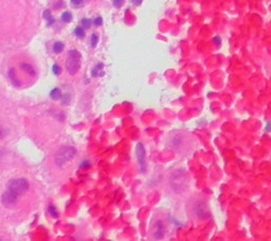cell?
I'll return each instance as SVG.
<instances>
[{"label": "cell", "instance_id": "484cf974", "mask_svg": "<svg viewBox=\"0 0 271 241\" xmlns=\"http://www.w3.org/2000/svg\"><path fill=\"white\" fill-rule=\"evenodd\" d=\"M131 2L134 3V6H140L142 3V0H131Z\"/></svg>", "mask_w": 271, "mask_h": 241}, {"label": "cell", "instance_id": "d6986e66", "mask_svg": "<svg viewBox=\"0 0 271 241\" xmlns=\"http://www.w3.org/2000/svg\"><path fill=\"white\" fill-rule=\"evenodd\" d=\"M90 43H91V47L92 48L96 47V45L99 43V36L96 35V34H92L90 37Z\"/></svg>", "mask_w": 271, "mask_h": 241}, {"label": "cell", "instance_id": "e0dca14e", "mask_svg": "<svg viewBox=\"0 0 271 241\" xmlns=\"http://www.w3.org/2000/svg\"><path fill=\"white\" fill-rule=\"evenodd\" d=\"M92 24H93V21L91 20V19H87V18L82 19V26L85 29H89V28L92 26Z\"/></svg>", "mask_w": 271, "mask_h": 241}, {"label": "cell", "instance_id": "ac0fdd59", "mask_svg": "<svg viewBox=\"0 0 271 241\" xmlns=\"http://www.w3.org/2000/svg\"><path fill=\"white\" fill-rule=\"evenodd\" d=\"M61 98L63 99V101H61L63 104H65V105L70 104V102H71V95L70 94H65L64 96H61Z\"/></svg>", "mask_w": 271, "mask_h": 241}, {"label": "cell", "instance_id": "44dd1931", "mask_svg": "<svg viewBox=\"0 0 271 241\" xmlns=\"http://www.w3.org/2000/svg\"><path fill=\"white\" fill-rule=\"evenodd\" d=\"M91 166V163L89 162V160H84V162H82V164L79 165V167L82 168V169H87V168H89Z\"/></svg>", "mask_w": 271, "mask_h": 241}, {"label": "cell", "instance_id": "5bb4252c", "mask_svg": "<svg viewBox=\"0 0 271 241\" xmlns=\"http://www.w3.org/2000/svg\"><path fill=\"white\" fill-rule=\"evenodd\" d=\"M64 50V44L61 41H56L55 44L53 45V51L55 53H59Z\"/></svg>", "mask_w": 271, "mask_h": 241}, {"label": "cell", "instance_id": "2e32d148", "mask_svg": "<svg viewBox=\"0 0 271 241\" xmlns=\"http://www.w3.org/2000/svg\"><path fill=\"white\" fill-rule=\"evenodd\" d=\"M61 20L64 21V22H70L72 20V14L70 12H68V11L64 12L61 14Z\"/></svg>", "mask_w": 271, "mask_h": 241}, {"label": "cell", "instance_id": "5b68a950", "mask_svg": "<svg viewBox=\"0 0 271 241\" xmlns=\"http://www.w3.org/2000/svg\"><path fill=\"white\" fill-rule=\"evenodd\" d=\"M136 156H137L138 162L140 164L141 171H145V149H144L141 142H138L137 146H136Z\"/></svg>", "mask_w": 271, "mask_h": 241}, {"label": "cell", "instance_id": "9a60e30c", "mask_svg": "<svg viewBox=\"0 0 271 241\" xmlns=\"http://www.w3.org/2000/svg\"><path fill=\"white\" fill-rule=\"evenodd\" d=\"M74 34H75L76 37L79 38H83L85 36V31L83 27H76L74 29Z\"/></svg>", "mask_w": 271, "mask_h": 241}, {"label": "cell", "instance_id": "8fae6325", "mask_svg": "<svg viewBox=\"0 0 271 241\" xmlns=\"http://www.w3.org/2000/svg\"><path fill=\"white\" fill-rule=\"evenodd\" d=\"M50 97H51V99H53V100H59V99H61V90H59V88H53L52 90L50 91Z\"/></svg>", "mask_w": 271, "mask_h": 241}, {"label": "cell", "instance_id": "4316f807", "mask_svg": "<svg viewBox=\"0 0 271 241\" xmlns=\"http://www.w3.org/2000/svg\"><path fill=\"white\" fill-rule=\"evenodd\" d=\"M266 129H267V131H268V132L270 131V123H269V122L267 123V128H266Z\"/></svg>", "mask_w": 271, "mask_h": 241}, {"label": "cell", "instance_id": "ba28073f", "mask_svg": "<svg viewBox=\"0 0 271 241\" xmlns=\"http://www.w3.org/2000/svg\"><path fill=\"white\" fill-rule=\"evenodd\" d=\"M103 68H104V64H102V63L96 64L95 66L92 68V70H91V76H102L103 74H104V72H103Z\"/></svg>", "mask_w": 271, "mask_h": 241}, {"label": "cell", "instance_id": "9c48e42d", "mask_svg": "<svg viewBox=\"0 0 271 241\" xmlns=\"http://www.w3.org/2000/svg\"><path fill=\"white\" fill-rule=\"evenodd\" d=\"M20 68L22 69L24 71H26V74H30V76H35V70H34V68L31 66L30 64H26V63H22V64H20Z\"/></svg>", "mask_w": 271, "mask_h": 241}, {"label": "cell", "instance_id": "277c9868", "mask_svg": "<svg viewBox=\"0 0 271 241\" xmlns=\"http://www.w3.org/2000/svg\"><path fill=\"white\" fill-rule=\"evenodd\" d=\"M1 201H2V204L6 206V208H13L15 205H16V201H17V195L15 193H13L11 190H6L3 192L2 198H1Z\"/></svg>", "mask_w": 271, "mask_h": 241}, {"label": "cell", "instance_id": "30bf717a", "mask_svg": "<svg viewBox=\"0 0 271 241\" xmlns=\"http://www.w3.org/2000/svg\"><path fill=\"white\" fill-rule=\"evenodd\" d=\"M42 16H44L45 19L48 21V26H50V25H52V24L55 22V19L52 17V15H51V11H50V10H46V11L44 12V14H42Z\"/></svg>", "mask_w": 271, "mask_h": 241}, {"label": "cell", "instance_id": "ffe728a7", "mask_svg": "<svg viewBox=\"0 0 271 241\" xmlns=\"http://www.w3.org/2000/svg\"><path fill=\"white\" fill-rule=\"evenodd\" d=\"M52 71H53V74H54L59 76V74L61 72V68L59 67L57 64H54V65H53V67H52Z\"/></svg>", "mask_w": 271, "mask_h": 241}, {"label": "cell", "instance_id": "3957f363", "mask_svg": "<svg viewBox=\"0 0 271 241\" xmlns=\"http://www.w3.org/2000/svg\"><path fill=\"white\" fill-rule=\"evenodd\" d=\"M29 182L24 179H12L11 182L9 183L8 185V189L11 190L13 193H15L16 195H21L24 194V192L28 191L29 189Z\"/></svg>", "mask_w": 271, "mask_h": 241}, {"label": "cell", "instance_id": "7a4b0ae2", "mask_svg": "<svg viewBox=\"0 0 271 241\" xmlns=\"http://www.w3.org/2000/svg\"><path fill=\"white\" fill-rule=\"evenodd\" d=\"M82 64V55L77 50L73 49L68 52L67 61H66V68L70 74H75L81 68Z\"/></svg>", "mask_w": 271, "mask_h": 241}, {"label": "cell", "instance_id": "52a82bcc", "mask_svg": "<svg viewBox=\"0 0 271 241\" xmlns=\"http://www.w3.org/2000/svg\"><path fill=\"white\" fill-rule=\"evenodd\" d=\"M195 212H196V215L198 216L200 219H206V218L209 217V210H208V207L207 205L204 203H202V202H200V203H198L197 205L195 206Z\"/></svg>", "mask_w": 271, "mask_h": 241}, {"label": "cell", "instance_id": "8992f818", "mask_svg": "<svg viewBox=\"0 0 271 241\" xmlns=\"http://www.w3.org/2000/svg\"><path fill=\"white\" fill-rule=\"evenodd\" d=\"M165 233L164 229V225L162 223V221H157L154 224V229H153V235H154L155 239H162Z\"/></svg>", "mask_w": 271, "mask_h": 241}, {"label": "cell", "instance_id": "4fadbf2b", "mask_svg": "<svg viewBox=\"0 0 271 241\" xmlns=\"http://www.w3.org/2000/svg\"><path fill=\"white\" fill-rule=\"evenodd\" d=\"M48 212H49L50 216H51L52 218H54V219L59 218V212H57L56 207L54 205H50L49 207H48Z\"/></svg>", "mask_w": 271, "mask_h": 241}, {"label": "cell", "instance_id": "603a6c76", "mask_svg": "<svg viewBox=\"0 0 271 241\" xmlns=\"http://www.w3.org/2000/svg\"><path fill=\"white\" fill-rule=\"evenodd\" d=\"M71 3H72V6H82L83 2H84V0H70Z\"/></svg>", "mask_w": 271, "mask_h": 241}, {"label": "cell", "instance_id": "83f0119b", "mask_svg": "<svg viewBox=\"0 0 271 241\" xmlns=\"http://www.w3.org/2000/svg\"><path fill=\"white\" fill-rule=\"evenodd\" d=\"M2 137V131H1V129H0V138Z\"/></svg>", "mask_w": 271, "mask_h": 241}, {"label": "cell", "instance_id": "6da1fadb", "mask_svg": "<svg viewBox=\"0 0 271 241\" xmlns=\"http://www.w3.org/2000/svg\"><path fill=\"white\" fill-rule=\"evenodd\" d=\"M76 155V149L71 146H64L59 149L55 154V164L57 167H64L67 163L71 162Z\"/></svg>", "mask_w": 271, "mask_h": 241}, {"label": "cell", "instance_id": "cb8c5ba5", "mask_svg": "<svg viewBox=\"0 0 271 241\" xmlns=\"http://www.w3.org/2000/svg\"><path fill=\"white\" fill-rule=\"evenodd\" d=\"M93 24H94V26H96V27L101 26V25L103 24V19H102V17H96L95 19H94Z\"/></svg>", "mask_w": 271, "mask_h": 241}, {"label": "cell", "instance_id": "7c38bea8", "mask_svg": "<svg viewBox=\"0 0 271 241\" xmlns=\"http://www.w3.org/2000/svg\"><path fill=\"white\" fill-rule=\"evenodd\" d=\"M9 76H10V79H11V81H12V83L14 84L15 86H20V82L18 81L17 78H16V76H15L14 69H10V71H9Z\"/></svg>", "mask_w": 271, "mask_h": 241}, {"label": "cell", "instance_id": "d4e9b609", "mask_svg": "<svg viewBox=\"0 0 271 241\" xmlns=\"http://www.w3.org/2000/svg\"><path fill=\"white\" fill-rule=\"evenodd\" d=\"M213 41L215 43V44H216V46H217V47H219V46L222 45V38L219 37V36H215V37L213 38Z\"/></svg>", "mask_w": 271, "mask_h": 241}, {"label": "cell", "instance_id": "7402d4cb", "mask_svg": "<svg viewBox=\"0 0 271 241\" xmlns=\"http://www.w3.org/2000/svg\"><path fill=\"white\" fill-rule=\"evenodd\" d=\"M123 3H124V0H114V6L118 9L123 6Z\"/></svg>", "mask_w": 271, "mask_h": 241}]
</instances>
